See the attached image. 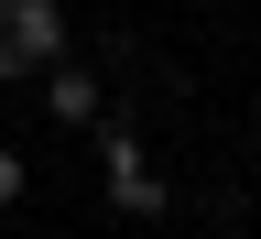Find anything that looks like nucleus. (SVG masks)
Here are the masks:
<instances>
[{
	"instance_id": "2",
	"label": "nucleus",
	"mask_w": 261,
	"mask_h": 239,
	"mask_svg": "<svg viewBox=\"0 0 261 239\" xmlns=\"http://www.w3.org/2000/svg\"><path fill=\"white\" fill-rule=\"evenodd\" d=\"M109 207H120V218H163L174 196L152 185V163H130V174H109Z\"/></svg>"
},
{
	"instance_id": "1",
	"label": "nucleus",
	"mask_w": 261,
	"mask_h": 239,
	"mask_svg": "<svg viewBox=\"0 0 261 239\" xmlns=\"http://www.w3.org/2000/svg\"><path fill=\"white\" fill-rule=\"evenodd\" d=\"M44 109H55L65 130H98V120H109V109H98V76H87V65H44Z\"/></svg>"
},
{
	"instance_id": "3",
	"label": "nucleus",
	"mask_w": 261,
	"mask_h": 239,
	"mask_svg": "<svg viewBox=\"0 0 261 239\" xmlns=\"http://www.w3.org/2000/svg\"><path fill=\"white\" fill-rule=\"evenodd\" d=\"M98 163L130 174V163H142V130H130V120H98Z\"/></svg>"
},
{
	"instance_id": "4",
	"label": "nucleus",
	"mask_w": 261,
	"mask_h": 239,
	"mask_svg": "<svg viewBox=\"0 0 261 239\" xmlns=\"http://www.w3.org/2000/svg\"><path fill=\"white\" fill-rule=\"evenodd\" d=\"M11 76H33V65H22V33H11V11H0V87H11Z\"/></svg>"
},
{
	"instance_id": "5",
	"label": "nucleus",
	"mask_w": 261,
	"mask_h": 239,
	"mask_svg": "<svg viewBox=\"0 0 261 239\" xmlns=\"http://www.w3.org/2000/svg\"><path fill=\"white\" fill-rule=\"evenodd\" d=\"M22 185H33V174H22V152H0V218L22 207Z\"/></svg>"
}]
</instances>
